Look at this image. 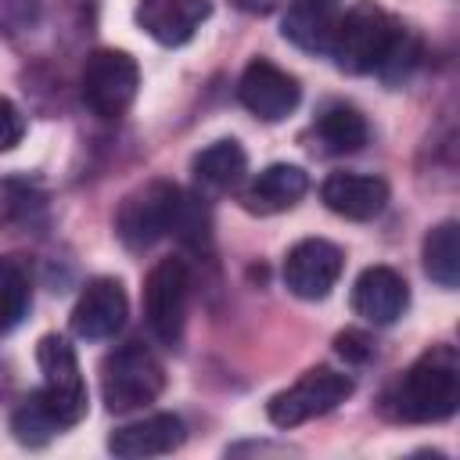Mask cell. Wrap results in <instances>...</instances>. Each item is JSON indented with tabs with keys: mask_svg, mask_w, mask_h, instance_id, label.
Masks as SVG:
<instances>
[{
	"mask_svg": "<svg viewBox=\"0 0 460 460\" xmlns=\"http://www.w3.org/2000/svg\"><path fill=\"white\" fill-rule=\"evenodd\" d=\"M162 388H165V367L140 341L119 345L101 363V399L111 413L140 410V406L155 402L162 395Z\"/></svg>",
	"mask_w": 460,
	"mask_h": 460,
	"instance_id": "3",
	"label": "cell"
},
{
	"mask_svg": "<svg viewBox=\"0 0 460 460\" xmlns=\"http://www.w3.org/2000/svg\"><path fill=\"white\" fill-rule=\"evenodd\" d=\"M180 187L165 180H151L137 190H129L115 212V234L126 248H151L158 237L169 234L172 208H176Z\"/></svg>",
	"mask_w": 460,
	"mask_h": 460,
	"instance_id": "8",
	"label": "cell"
},
{
	"mask_svg": "<svg viewBox=\"0 0 460 460\" xmlns=\"http://www.w3.org/2000/svg\"><path fill=\"white\" fill-rule=\"evenodd\" d=\"M424 273L438 288H456L460 284V226L456 219H446L428 230L424 237Z\"/></svg>",
	"mask_w": 460,
	"mask_h": 460,
	"instance_id": "20",
	"label": "cell"
},
{
	"mask_svg": "<svg viewBox=\"0 0 460 460\" xmlns=\"http://www.w3.org/2000/svg\"><path fill=\"white\" fill-rule=\"evenodd\" d=\"M244 165H248V155H244V147L237 140H216V144H208L205 151L194 155V180L205 190L223 194L234 183H241Z\"/></svg>",
	"mask_w": 460,
	"mask_h": 460,
	"instance_id": "18",
	"label": "cell"
},
{
	"mask_svg": "<svg viewBox=\"0 0 460 460\" xmlns=\"http://www.w3.org/2000/svg\"><path fill=\"white\" fill-rule=\"evenodd\" d=\"M180 442H183V420L176 413H151V417L122 424L108 435V449L122 460L162 456V453L180 449Z\"/></svg>",
	"mask_w": 460,
	"mask_h": 460,
	"instance_id": "16",
	"label": "cell"
},
{
	"mask_svg": "<svg viewBox=\"0 0 460 460\" xmlns=\"http://www.w3.org/2000/svg\"><path fill=\"white\" fill-rule=\"evenodd\" d=\"M338 29L334 0H291L280 22L284 40H291L305 54H327Z\"/></svg>",
	"mask_w": 460,
	"mask_h": 460,
	"instance_id": "17",
	"label": "cell"
},
{
	"mask_svg": "<svg viewBox=\"0 0 460 460\" xmlns=\"http://www.w3.org/2000/svg\"><path fill=\"white\" fill-rule=\"evenodd\" d=\"M32 305V280L18 259H0V334L14 331Z\"/></svg>",
	"mask_w": 460,
	"mask_h": 460,
	"instance_id": "21",
	"label": "cell"
},
{
	"mask_svg": "<svg viewBox=\"0 0 460 460\" xmlns=\"http://www.w3.org/2000/svg\"><path fill=\"white\" fill-rule=\"evenodd\" d=\"M313 137L327 155H356L367 144V119L349 104H334L316 119Z\"/></svg>",
	"mask_w": 460,
	"mask_h": 460,
	"instance_id": "19",
	"label": "cell"
},
{
	"mask_svg": "<svg viewBox=\"0 0 460 460\" xmlns=\"http://www.w3.org/2000/svg\"><path fill=\"white\" fill-rule=\"evenodd\" d=\"M140 86V68L126 50H111L101 47L86 58L83 75H79V93L83 104L97 115V119H119L129 111L133 97Z\"/></svg>",
	"mask_w": 460,
	"mask_h": 460,
	"instance_id": "6",
	"label": "cell"
},
{
	"mask_svg": "<svg viewBox=\"0 0 460 460\" xmlns=\"http://www.w3.org/2000/svg\"><path fill=\"white\" fill-rule=\"evenodd\" d=\"M22 137H25V115L18 111V104H14V101L0 97V151L18 147V144H22Z\"/></svg>",
	"mask_w": 460,
	"mask_h": 460,
	"instance_id": "24",
	"label": "cell"
},
{
	"mask_svg": "<svg viewBox=\"0 0 460 460\" xmlns=\"http://www.w3.org/2000/svg\"><path fill=\"white\" fill-rule=\"evenodd\" d=\"M237 11H244V14H270L280 0H230Z\"/></svg>",
	"mask_w": 460,
	"mask_h": 460,
	"instance_id": "26",
	"label": "cell"
},
{
	"mask_svg": "<svg viewBox=\"0 0 460 460\" xmlns=\"http://www.w3.org/2000/svg\"><path fill=\"white\" fill-rule=\"evenodd\" d=\"M349 395H352V377L349 374L331 370V367H313L295 385L277 392L270 399L266 413L277 428H298L313 417H323V413L338 410Z\"/></svg>",
	"mask_w": 460,
	"mask_h": 460,
	"instance_id": "7",
	"label": "cell"
},
{
	"mask_svg": "<svg viewBox=\"0 0 460 460\" xmlns=\"http://www.w3.org/2000/svg\"><path fill=\"white\" fill-rule=\"evenodd\" d=\"M169 234H172L176 241H183L187 248H208V237H212V219H208V208L201 205V198H194V194L180 190L176 208H172Z\"/></svg>",
	"mask_w": 460,
	"mask_h": 460,
	"instance_id": "23",
	"label": "cell"
},
{
	"mask_svg": "<svg viewBox=\"0 0 460 460\" xmlns=\"http://www.w3.org/2000/svg\"><path fill=\"white\" fill-rule=\"evenodd\" d=\"M208 14H212L208 0H140L137 4V25L162 47L187 43Z\"/></svg>",
	"mask_w": 460,
	"mask_h": 460,
	"instance_id": "13",
	"label": "cell"
},
{
	"mask_svg": "<svg viewBox=\"0 0 460 460\" xmlns=\"http://www.w3.org/2000/svg\"><path fill=\"white\" fill-rule=\"evenodd\" d=\"M410 305V288L392 266H367L352 284V313L374 327L395 323Z\"/></svg>",
	"mask_w": 460,
	"mask_h": 460,
	"instance_id": "12",
	"label": "cell"
},
{
	"mask_svg": "<svg viewBox=\"0 0 460 460\" xmlns=\"http://www.w3.org/2000/svg\"><path fill=\"white\" fill-rule=\"evenodd\" d=\"M460 406V356L435 345L417 356L402 377L385 392V413L402 424H438Z\"/></svg>",
	"mask_w": 460,
	"mask_h": 460,
	"instance_id": "1",
	"label": "cell"
},
{
	"mask_svg": "<svg viewBox=\"0 0 460 460\" xmlns=\"http://www.w3.org/2000/svg\"><path fill=\"white\" fill-rule=\"evenodd\" d=\"M334 345H338V356L356 359V363H363V359H370V356H374L370 338H367V334H359V331H341V334L334 338Z\"/></svg>",
	"mask_w": 460,
	"mask_h": 460,
	"instance_id": "25",
	"label": "cell"
},
{
	"mask_svg": "<svg viewBox=\"0 0 460 460\" xmlns=\"http://www.w3.org/2000/svg\"><path fill=\"white\" fill-rule=\"evenodd\" d=\"M305 190H309L305 169L277 162V165H266L259 176L248 180V187L241 190V205L252 216H277V212L295 208Z\"/></svg>",
	"mask_w": 460,
	"mask_h": 460,
	"instance_id": "14",
	"label": "cell"
},
{
	"mask_svg": "<svg viewBox=\"0 0 460 460\" xmlns=\"http://www.w3.org/2000/svg\"><path fill=\"white\" fill-rule=\"evenodd\" d=\"M399 29L402 25L385 7H377L374 0H359L345 14H338V29H334V40H331L327 54L349 75L377 72L385 54L392 50Z\"/></svg>",
	"mask_w": 460,
	"mask_h": 460,
	"instance_id": "2",
	"label": "cell"
},
{
	"mask_svg": "<svg viewBox=\"0 0 460 460\" xmlns=\"http://www.w3.org/2000/svg\"><path fill=\"white\" fill-rule=\"evenodd\" d=\"M36 363L43 374V385L36 388L40 399L50 406V413L61 420V428H72L86 417V381L75 359V349L61 334H43L36 345Z\"/></svg>",
	"mask_w": 460,
	"mask_h": 460,
	"instance_id": "4",
	"label": "cell"
},
{
	"mask_svg": "<svg viewBox=\"0 0 460 460\" xmlns=\"http://www.w3.org/2000/svg\"><path fill=\"white\" fill-rule=\"evenodd\" d=\"M11 431L22 446H47L54 435H61V420L50 413V406L40 399V392H32L14 413H11Z\"/></svg>",
	"mask_w": 460,
	"mask_h": 460,
	"instance_id": "22",
	"label": "cell"
},
{
	"mask_svg": "<svg viewBox=\"0 0 460 460\" xmlns=\"http://www.w3.org/2000/svg\"><path fill=\"white\" fill-rule=\"evenodd\" d=\"M126 316H129V298H126L122 280L93 277L79 291L68 323H72V334L83 338V341H108L122 331Z\"/></svg>",
	"mask_w": 460,
	"mask_h": 460,
	"instance_id": "11",
	"label": "cell"
},
{
	"mask_svg": "<svg viewBox=\"0 0 460 460\" xmlns=\"http://www.w3.org/2000/svg\"><path fill=\"white\" fill-rule=\"evenodd\" d=\"M190 270L183 259H158L144 277V320L162 345H180L187 327Z\"/></svg>",
	"mask_w": 460,
	"mask_h": 460,
	"instance_id": "5",
	"label": "cell"
},
{
	"mask_svg": "<svg viewBox=\"0 0 460 460\" xmlns=\"http://www.w3.org/2000/svg\"><path fill=\"white\" fill-rule=\"evenodd\" d=\"M237 97L241 104L262 119V122H280L288 119L298 101H302V86L291 72H284L280 65L266 61V58H255L248 61V68L241 72V83H237Z\"/></svg>",
	"mask_w": 460,
	"mask_h": 460,
	"instance_id": "10",
	"label": "cell"
},
{
	"mask_svg": "<svg viewBox=\"0 0 460 460\" xmlns=\"http://www.w3.org/2000/svg\"><path fill=\"white\" fill-rule=\"evenodd\" d=\"M341 266H345V255L334 241L305 237V241L291 244V252L284 259V284L291 295H298L305 302H320L338 284Z\"/></svg>",
	"mask_w": 460,
	"mask_h": 460,
	"instance_id": "9",
	"label": "cell"
},
{
	"mask_svg": "<svg viewBox=\"0 0 460 460\" xmlns=\"http://www.w3.org/2000/svg\"><path fill=\"white\" fill-rule=\"evenodd\" d=\"M320 198L331 212L345 219H374L388 205V183L367 172H331L320 187Z\"/></svg>",
	"mask_w": 460,
	"mask_h": 460,
	"instance_id": "15",
	"label": "cell"
}]
</instances>
